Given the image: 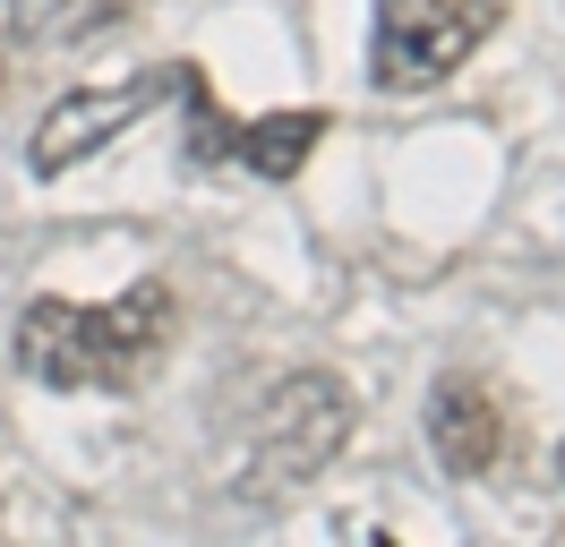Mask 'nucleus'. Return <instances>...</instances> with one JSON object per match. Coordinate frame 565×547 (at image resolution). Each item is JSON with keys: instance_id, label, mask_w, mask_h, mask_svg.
<instances>
[{"instance_id": "nucleus-3", "label": "nucleus", "mask_w": 565, "mask_h": 547, "mask_svg": "<svg viewBox=\"0 0 565 547\" xmlns=\"http://www.w3.org/2000/svg\"><path fill=\"white\" fill-rule=\"evenodd\" d=\"M505 26V0H377L369 26V77L386 95H420L446 86L489 34Z\"/></svg>"}, {"instance_id": "nucleus-4", "label": "nucleus", "mask_w": 565, "mask_h": 547, "mask_svg": "<svg viewBox=\"0 0 565 547\" xmlns=\"http://www.w3.org/2000/svg\"><path fill=\"white\" fill-rule=\"evenodd\" d=\"M154 103H163V77H120V86H77V95H61L35 120V137H26L35 180H61V171H77L86 154H104L111 137L129 129V120H146Z\"/></svg>"}, {"instance_id": "nucleus-6", "label": "nucleus", "mask_w": 565, "mask_h": 547, "mask_svg": "<svg viewBox=\"0 0 565 547\" xmlns=\"http://www.w3.org/2000/svg\"><path fill=\"white\" fill-rule=\"evenodd\" d=\"M318 137H326V111H266V120H248L232 137V154L257 180H300V163L318 154Z\"/></svg>"}, {"instance_id": "nucleus-1", "label": "nucleus", "mask_w": 565, "mask_h": 547, "mask_svg": "<svg viewBox=\"0 0 565 547\" xmlns=\"http://www.w3.org/2000/svg\"><path fill=\"white\" fill-rule=\"evenodd\" d=\"M172 351V291L138 282L120 300H26L18 317V368L52 394H120Z\"/></svg>"}, {"instance_id": "nucleus-7", "label": "nucleus", "mask_w": 565, "mask_h": 547, "mask_svg": "<svg viewBox=\"0 0 565 547\" xmlns=\"http://www.w3.org/2000/svg\"><path fill=\"white\" fill-rule=\"evenodd\" d=\"M557 471H565V444H557Z\"/></svg>"}, {"instance_id": "nucleus-2", "label": "nucleus", "mask_w": 565, "mask_h": 547, "mask_svg": "<svg viewBox=\"0 0 565 547\" xmlns=\"http://www.w3.org/2000/svg\"><path fill=\"white\" fill-rule=\"evenodd\" d=\"M343 444H352V385L334 368H291L248 410L232 496H241V505H291L300 487H318V479L334 471Z\"/></svg>"}, {"instance_id": "nucleus-5", "label": "nucleus", "mask_w": 565, "mask_h": 547, "mask_svg": "<svg viewBox=\"0 0 565 547\" xmlns=\"http://www.w3.org/2000/svg\"><path fill=\"white\" fill-rule=\"evenodd\" d=\"M420 437L428 453H437V471L446 479H489L497 462H505V444H514V428H505V403H497L489 376H437V394H428L420 410Z\"/></svg>"}]
</instances>
